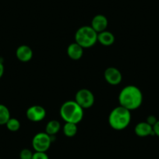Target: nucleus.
Instances as JSON below:
<instances>
[{
    "mask_svg": "<svg viewBox=\"0 0 159 159\" xmlns=\"http://www.w3.org/2000/svg\"><path fill=\"white\" fill-rule=\"evenodd\" d=\"M119 103L120 106L130 111L137 109L143 103V93L135 85H127L119 93Z\"/></svg>",
    "mask_w": 159,
    "mask_h": 159,
    "instance_id": "1",
    "label": "nucleus"
},
{
    "mask_svg": "<svg viewBox=\"0 0 159 159\" xmlns=\"http://www.w3.org/2000/svg\"><path fill=\"white\" fill-rule=\"evenodd\" d=\"M131 122V112L123 106L113 108L108 116V124L115 130H123Z\"/></svg>",
    "mask_w": 159,
    "mask_h": 159,
    "instance_id": "2",
    "label": "nucleus"
},
{
    "mask_svg": "<svg viewBox=\"0 0 159 159\" xmlns=\"http://www.w3.org/2000/svg\"><path fill=\"white\" fill-rule=\"evenodd\" d=\"M59 114L65 123L78 124L84 118V109L75 101H67L61 106Z\"/></svg>",
    "mask_w": 159,
    "mask_h": 159,
    "instance_id": "3",
    "label": "nucleus"
},
{
    "mask_svg": "<svg viewBox=\"0 0 159 159\" xmlns=\"http://www.w3.org/2000/svg\"><path fill=\"white\" fill-rule=\"evenodd\" d=\"M75 42L84 48H89L98 42V33L91 26H83L75 33Z\"/></svg>",
    "mask_w": 159,
    "mask_h": 159,
    "instance_id": "4",
    "label": "nucleus"
},
{
    "mask_svg": "<svg viewBox=\"0 0 159 159\" xmlns=\"http://www.w3.org/2000/svg\"><path fill=\"white\" fill-rule=\"evenodd\" d=\"M54 136L48 135L45 132L38 133L32 139V147L35 151L46 152L51 147Z\"/></svg>",
    "mask_w": 159,
    "mask_h": 159,
    "instance_id": "5",
    "label": "nucleus"
},
{
    "mask_svg": "<svg viewBox=\"0 0 159 159\" xmlns=\"http://www.w3.org/2000/svg\"><path fill=\"white\" fill-rule=\"evenodd\" d=\"M75 102L83 109L90 108L94 104V95L90 90L83 88L76 93Z\"/></svg>",
    "mask_w": 159,
    "mask_h": 159,
    "instance_id": "6",
    "label": "nucleus"
},
{
    "mask_svg": "<svg viewBox=\"0 0 159 159\" xmlns=\"http://www.w3.org/2000/svg\"><path fill=\"white\" fill-rule=\"evenodd\" d=\"M26 116H27V119L34 122V123L41 122L46 116V110L41 105H32L30 108H27Z\"/></svg>",
    "mask_w": 159,
    "mask_h": 159,
    "instance_id": "7",
    "label": "nucleus"
},
{
    "mask_svg": "<svg viewBox=\"0 0 159 159\" xmlns=\"http://www.w3.org/2000/svg\"><path fill=\"white\" fill-rule=\"evenodd\" d=\"M104 77L107 83L109 84L110 85H113V86L119 84L123 80L121 72L116 67L107 68L104 73Z\"/></svg>",
    "mask_w": 159,
    "mask_h": 159,
    "instance_id": "8",
    "label": "nucleus"
},
{
    "mask_svg": "<svg viewBox=\"0 0 159 159\" xmlns=\"http://www.w3.org/2000/svg\"><path fill=\"white\" fill-rule=\"evenodd\" d=\"M108 21L105 16L102 14H98L93 17L91 20V27L97 32L98 34L106 30L108 27Z\"/></svg>",
    "mask_w": 159,
    "mask_h": 159,
    "instance_id": "9",
    "label": "nucleus"
},
{
    "mask_svg": "<svg viewBox=\"0 0 159 159\" xmlns=\"http://www.w3.org/2000/svg\"><path fill=\"white\" fill-rule=\"evenodd\" d=\"M16 56L20 62H28L33 58V51L28 45H20L16 48Z\"/></svg>",
    "mask_w": 159,
    "mask_h": 159,
    "instance_id": "10",
    "label": "nucleus"
},
{
    "mask_svg": "<svg viewBox=\"0 0 159 159\" xmlns=\"http://www.w3.org/2000/svg\"><path fill=\"white\" fill-rule=\"evenodd\" d=\"M136 135L140 137H146L148 136H155L153 130V126L148 124L146 121L140 122L136 125L134 128Z\"/></svg>",
    "mask_w": 159,
    "mask_h": 159,
    "instance_id": "11",
    "label": "nucleus"
},
{
    "mask_svg": "<svg viewBox=\"0 0 159 159\" xmlns=\"http://www.w3.org/2000/svg\"><path fill=\"white\" fill-rule=\"evenodd\" d=\"M84 49V48L78 45L76 42H73L67 48V55L73 60H79L83 56Z\"/></svg>",
    "mask_w": 159,
    "mask_h": 159,
    "instance_id": "12",
    "label": "nucleus"
},
{
    "mask_svg": "<svg viewBox=\"0 0 159 159\" xmlns=\"http://www.w3.org/2000/svg\"><path fill=\"white\" fill-rule=\"evenodd\" d=\"M98 42L104 46H110L115 42V36L111 32L104 30L98 34Z\"/></svg>",
    "mask_w": 159,
    "mask_h": 159,
    "instance_id": "13",
    "label": "nucleus"
},
{
    "mask_svg": "<svg viewBox=\"0 0 159 159\" xmlns=\"http://www.w3.org/2000/svg\"><path fill=\"white\" fill-rule=\"evenodd\" d=\"M61 129V124L58 120H51L45 126V133L50 136H55Z\"/></svg>",
    "mask_w": 159,
    "mask_h": 159,
    "instance_id": "14",
    "label": "nucleus"
},
{
    "mask_svg": "<svg viewBox=\"0 0 159 159\" xmlns=\"http://www.w3.org/2000/svg\"><path fill=\"white\" fill-rule=\"evenodd\" d=\"M77 124L72 123H66L62 127V131L66 137H73L77 134Z\"/></svg>",
    "mask_w": 159,
    "mask_h": 159,
    "instance_id": "15",
    "label": "nucleus"
},
{
    "mask_svg": "<svg viewBox=\"0 0 159 159\" xmlns=\"http://www.w3.org/2000/svg\"><path fill=\"white\" fill-rule=\"evenodd\" d=\"M11 118L9 108L5 105L0 104V126L6 125Z\"/></svg>",
    "mask_w": 159,
    "mask_h": 159,
    "instance_id": "16",
    "label": "nucleus"
},
{
    "mask_svg": "<svg viewBox=\"0 0 159 159\" xmlns=\"http://www.w3.org/2000/svg\"><path fill=\"white\" fill-rule=\"evenodd\" d=\"M7 128L11 132H16L20 128V123L16 118H10L6 124Z\"/></svg>",
    "mask_w": 159,
    "mask_h": 159,
    "instance_id": "17",
    "label": "nucleus"
},
{
    "mask_svg": "<svg viewBox=\"0 0 159 159\" xmlns=\"http://www.w3.org/2000/svg\"><path fill=\"white\" fill-rule=\"evenodd\" d=\"M34 153L30 149L24 148L20 153V159H32Z\"/></svg>",
    "mask_w": 159,
    "mask_h": 159,
    "instance_id": "18",
    "label": "nucleus"
},
{
    "mask_svg": "<svg viewBox=\"0 0 159 159\" xmlns=\"http://www.w3.org/2000/svg\"><path fill=\"white\" fill-rule=\"evenodd\" d=\"M32 159H49L46 152H38L35 151L33 154Z\"/></svg>",
    "mask_w": 159,
    "mask_h": 159,
    "instance_id": "19",
    "label": "nucleus"
},
{
    "mask_svg": "<svg viewBox=\"0 0 159 159\" xmlns=\"http://www.w3.org/2000/svg\"><path fill=\"white\" fill-rule=\"evenodd\" d=\"M157 118H156V116H153V115H151V116H148V118H147V120H146L147 123L152 126H154L156 123H157Z\"/></svg>",
    "mask_w": 159,
    "mask_h": 159,
    "instance_id": "20",
    "label": "nucleus"
},
{
    "mask_svg": "<svg viewBox=\"0 0 159 159\" xmlns=\"http://www.w3.org/2000/svg\"><path fill=\"white\" fill-rule=\"evenodd\" d=\"M153 130L154 132V135L159 137V120H157V123L153 126Z\"/></svg>",
    "mask_w": 159,
    "mask_h": 159,
    "instance_id": "21",
    "label": "nucleus"
},
{
    "mask_svg": "<svg viewBox=\"0 0 159 159\" xmlns=\"http://www.w3.org/2000/svg\"><path fill=\"white\" fill-rule=\"evenodd\" d=\"M4 70H5V69H4L3 63H2V61H0V78L2 77V76H3Z\"/></svg>",
    "mask_w": 159,
    "mask_h": 159,
    "instance_id": "22",
    "label": "nucleus"
},
{
    "mask_svg": "<svg viewBox=\"0 0 159 159\" xmlns=\"http://www.w3.org/2000/svg\"><path fill=\"white\" fill-rule=\"evenodd\" d=\"M0 159H1V158H0Z\"/></svg>",
    "mask_w": 159,
    "mask_h": 159,
    "instance_id": "23",
    "label": "nucleus"
}]
</instances>
